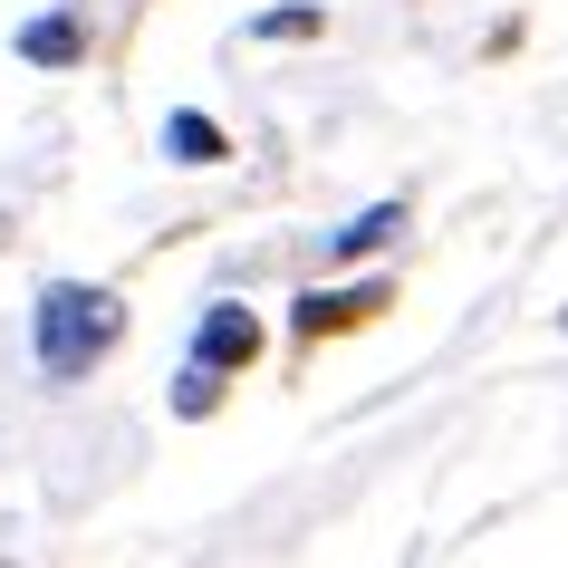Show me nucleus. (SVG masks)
Instances as JSON below:
<instances>
[{"instance_id":"obj_8","label":"nucleus","mask_w":568,"mask_h":568,"mask_svg":"<svg viewBox=\"0 0 568 568\" xmlns=\"http://www.w3.org/2000/svg\"><path fill=\"white\" fill-rule=\"evenodd\" d=\"M318 30H328V10H308V0H300V10H261V20H251V39H318Z\"/></svg>"},{"instance_id":"obj_7","label":"nucleus","mask_w":568,"mask_h":568,"mask_svg":"<svg viewBox=\"0 0 568 568\" xmlns=\"http://www.w3.org/2000/svg\"><path fill=\"white\" fill-rule=\"evenodd\" d=\"M212 405H222V366H203V357H193V366L174 376V415H183V424H203Z\"/></svg>"},{"instance_id":"obj_2","label":"nucleus","mask_w":568,"mask_h":568,"mask_svg":"<svg viewBox=\"0 0 568 568\" xmlns=\"http://www.w3.org/2000/svg\"><path fill=\"white\" fill-rule=\"evenodd\" d=\"M376 308H395V280H357V290H308L300 300V347H318V337H347V328H366Z\"/></svg>"},{"instance_id":"obj_4","label":"nucleus","mask_w":568,"mask_h":568,"mask_svg":"<svg viewBox=\"0 0 568 568\" xmlns=\"http://www.w3.org/2000/svg\"><path fill=\"white\" fill-rule=\"evenodd\" d=\"M20 59H30V68H78V59H88V20H78V10L30 20V30H20Z\"/></svg>"},{"instance_id":"obj_6","label":"nucleus","mask_w":568,"mask_h":568,"mask_svg":"<svg viewBox=\"0 0 568 568\" xmlns=\"http://www.w3.org/2000/svg\"><path fill=\"white\" fill-rule=\"evenodd\" d=\"M395 232H405V203H366L347 232H328V251H337V261H366V251H386Z\"/></svg>"},{"instance_id":"obj_1","label":"nucleus","mask_w":568,"mask_h":568,"mask_svg":"<svg viewBox=\"0 0 568 568\" xmlns=\"http://www.w3.org/2000/svg\"><path fill=\"white\" fill-rule=\"evenodd\" d=\"M30 337H39V376H49V386H78V376L106 366V347L125 337V300L116 290H88V280H49Z\"/></svg>"},{"instance_id":"obj_3","label":"nucleus","mask_w":568,"mask_h":568,"mask_svg":"<svg viewBox=\"0 0 568 568\" xmlns=\"http://www.w3.org/2000/svg\"><path fill=\"white\" fill-rule=\"evenodd\" d=\"M193 357L222 366V376H241V366H261V318L241 300H212L203 308V328H193Z\"/></svg>"},{"instance_id":"obj_9","label":"nucleus","mask_w":568,"mask_h":568,"mask_svg":"<svg viewBox=\"0 0 568 568\" xmlns=\"http://www.w3.org/2000/svg\"><path fill=\"white\" fill-rule=\"evenodd\" d=\"M559 328H568V308H559Z\"/></svg>"},{"instance_id":"obj_5","label":"nucleus","mask_w":568,"mask_h":568,"mask_svg":"<svg viewBox=\"0 0 568 568\" xmlns=\"http://www.w3.org/2000/svg\"><path fill=\"white\" fill-rule=\"evenodd\" d=\"M164 154H174V164H222L232 135H222L212 116H193V106H174V116H164Z\"/></svg>"}]
</instances>
